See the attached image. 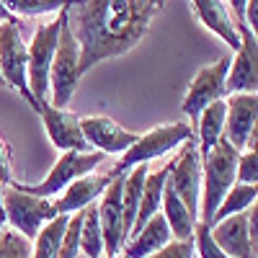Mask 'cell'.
I'll list each match as a JSON object with an SVG mask.
<instances>
[{
    "mask_svg": "<svg viewBox=\"0 0 258 258\" xmlns=\"http://www.w3.org/2000/svg\"><path fill=\"white\" fill-rule=\"evenodd\" d=\"M238 150L227 140H220L202 160V197H199V222L212 225V217L222 204L225 194L235 186V168H238Z\"/></svg>",
    "mask_w": 258,
    "mask_h": 258,
    "instance_id": "cell-2",
    "label": "cell"
},
{
    "mask_svg": "<svg viewBox=\"0 0 258 258\" xmlns=\"http://www.w3.org/2000/svg\"><path fill=\"white\" fill-rule=\"evenodd\" d=\"M111 181H114L111 173H88V176L73 181L68 188L59 194V199H54L57 214H68L70 217V214L96 204V199H101V194L109 188Z\"/></svg>",
    "mask_w": 258,
    "mask_h": 258,
    "instance_id": "cell-16",
    "label": "cell"
},
{
    "mask_svg": "<svg viewBox=\"0 0 258 258\" xmlns=\"http://www.w3.org/2000/svg\"><path fill=\"white\" fill-rule=\"evenodd\" d=\"M3 217L8 220L13 232H18L26 240H34L36 232L57 217V209L52 199H39L26 191L8 186L3 191Z\"/></svg>",
    "mask_w": 258,
    "mask_h": 258,
    "instance_id": "cell-7",
    "label": "cell"
},
{
    "mask_svg": "<svg viewBox=\"0 0 258 258\" xmlns=\"http://www.w3.org/2000/svg\"><path fill=\"white\" fill-rule=\"evenodd\" d=\"M194 140V129L186 121H173V124H160L155 129H150L147 135H140V140L121 153V160L114 165L111 176H124L137 165H147L150 160L163 158L170 150L181 147L183 142Z\"/></svg>",
    "mask_w": 258,
    "mask_h": 258,
    "instance_id": "cell-4",
    "label": "cell"
},
{
    "mask_svg": "<svg viewBox=\"0 0 258 258\" xmlns=\"http://www.w3.org/2000/svg\"><path fill=\"white\" fill-rule=\"evenodd\" d=\"M194 258H227L212 240V227L204 222H197L194 227Z\"/></svg>",
    "mask_w": 258,
    "mask_h": 258,
    "instance_id": "cell-29",
    "label": "cell"
},
{
    "mask_svg": "<svg viewBox=\"0 0 258 258\" xmlns=\"http://www.w3.org/2000/svg\"><path fill=\"white\" fill-rule=\"evenodd\" d=\"M170 176L168 186L176 191V197L186 204V209L199 220V197H202V158L197 150V140L181 145L178 155L168 163Z\"/></svg>",
    "mask_w": 258,
    "mask_h": 258,
    "instance_id": "cell-9",
    "label": "cell"
},
{
    "mask_svg": "<svg viewBox=\"0 0 258 258\" xmlns=\"http://www.w3.org/2000/svg\"><path fill=\"white\" fill-rule=\"evenodd\" d=\"M160 0H88L64 3L68 26L78 41V73L85 75L98 62L126 54L140 44L153 18L163 11Z\"/></svg>",
    "mask_w": 258,
    "mask_h": 258,
    "instance_id": "cell-1",
    "label": "cell"
},
{
    "mask_svg": "<svg viewBox=\"0 0 258 258\" xmlns=\"http://www.w3.org/2000/svg\"><path fill=\"white\" fill-rule=\"evenodd\" d=\"M78 62H80V49L62 8V26H59V39H57V49L52 59V70H49V101H47L59 111H68V106L75 96L78 80H80Z\"/></svg>",
    "mask_w": 258,
    "mask_h": 258,
    "instance_id": "cell-3",
    "label": "cell"
},
{
    "mask_svg": "<svg viewBox=\"0 0 258 258\" xmlns=\"http://www.w3.org/2000/svg\"><path fill=\"white\" fill-rule=\"evenodd\" d=\"M121 186H124V176H114L109 188L101 194V202L96 204L98 225H101V235H103V255L106 258H116L121 253L124 243H126L124 214H121Z\"/></svg>",
    "mask_w": 258,
    "mask_h": 258,
    "instance_id": "cell-12",
    "label": "cell"
},
{
    "mask_svg": "<svg viewBox=\"0 0 258 258\" xmlns=\"http://www.w3.org/2000/svg\"><path fill=\"white\" fill-rule=\"evenodd\" d=\"M150 258H194V240H183V243H168L163 250H158Z\"/></svg>",
    "mask_w": 258,
    "mask_h": 258,
    "instance_id": "cell-32",
    "label": "cell"
},
{
    "mask_svg": "<svg viewBox=\"0 0 258 258\" xmlns=\"http://www.w3.org/2000/svg\"><path fill=\"white\" fill-rule=\"evenodd\" d=\"M3 191H6V186L0 183V217H3ZM3 220H6V217H3Z\"/></svg>",
    "mask_w": 258,
    "mask_h": 258,
    "instance_id": "cell-35",
    "label": "cell"
},
{
    "mask_svg": "<svg viewBox=\"0 0 258 258\" xmlns=\"http://www.w3.org/2000/svg\"><path fill=\"white\" fill-rule=\"evenodd\" d=\"M80 253H85L88 258H103V235H101V225H98L96 204L85 207L83 230H80Z\"/></svg>",
    "mask_w": 258,
    "mask_h": 258,
    "instance_id": "cell-26",
    "label": "cell"
},
{
    "mask_svg": "<svg viewBox=\"0 0 258 258\" xmlns=\"http://www.w3.org/2000/svg\"><path fill=\"white\" fill-rule=\"evenodd\" d=\"M258 199V186H243V183H235L227 194H225V199L222 204L217 207V212H214V217H212V225H217L227 217H232V214H240V212H248ZM209 225V227H212Z\"/></svg>",
    "mask_w": 258,
    "mask_h": 258,
    "instance_id": "cell-25",
    "label": "cell"
},
{
    "mask_svg": "<svg viewBox=\"0 0 258 258\" xmlns=\"http://www.w3.org/2000/svg\"><path fill=\"white\" fill-rule=\"evenodd\" d=\"M116 258H124V255H116Z\"/></svg>",
    "mask_w": 258,
    "mask_h": 258,
    "instance_id": "cell-38",
    "label": "cell"
},
{
    "mask_svg": "<svg viewBox=\"0 0 258 258\" xmlns=\"http://www.w3.org/2000/svg\"><path fill=\"white\" fill-rule=\"evenodd\" d=\"M0 75L8 88H13L34 111H39V103L34 101L26 80V41L21 36V26H0Z\"/></svg>",
    "mask_w": 258,
    "mask_h": 258,
    "instance_id": "cell-8",
    "label": "cell"
},
{
    "mask_svg": "<svg viewBox=\"0 0 258 258\" xmlns=\"http://www.w3.org/2000/svg\"><path fill=\"white\" fill-rule=\"evenodd\" d=\"M44 129L52 140V145L62 153H91L88 142H85L83 132H80V116L73 111H59L49 103H41L39 111Z\"/></svg>",
    "mask_w": 258,
    "mask_h": 258,
    "instance_id": "cell-15",
    "label": "cell"
},
{
    "mask_svg": "<svg viewBox=\"0 0 258 258\" xmlns=\"http://www.w3.org/2000/svg\"><path fill=\"white\" fill-rule=\"evenodd\" d=\"M83 217H85V209L70 214L68 227H64V235H62V245H59V255H57V258H78V255H80V230H83Z\"/></svg>",
    "mask_w": 258,
    "mask_h": 258,
    "instance_id": "cell-28",
    "label": "cell"
},
{
    "mask_svg": "<svg viewBox=\"0 0 258 258\" xmlns=\"http://www.w3.org/2000/svg\"><path fill=\"white\" fill-rule=\"evenodd\" d=\"M0 85H6V83H3V75H0Z\"/></svg>",
    "mask_w": 258,
    "mask_h": 258,
    "instance_id": "cell-37",
    "label": "cell"
},
{
    "mask_svg": "<svg viewBox=\"0 0 258 258\" xmlns=\"http://www.w3.org/2000/svg\"><path fill=\"white\" fill-rule=\"evenodd\" d=\"M225 111H227L225 101H214V103L207 106V109L199 114V119H197V132H199L197 150H199V158L202 160L209 155V150L222 140V132H225Z\"/></svg>",
    "mask_w": 258,
    "mask_h": 258,
    "instance_id": "cell-22",
    "label": "cell"
},
{
    "mask_svg": "<svg viewBox=\"0 0 258 258\" xmlns=\"http://www.w3.org/2000/svg\"><path fill=\"white\" fill-rule=\"evenodd\" d=\"M59 26H62V11L57 13L54 21L36 26L31 44L26 47V80H29V91L39 106L49 101V70H52V59L59 39Z\"/></svg>",
    "mask_w": 258,
    "mask_h": 258,
    "instance_id": "cell-5",
    "label": "cell"
},
{
    "mask_svg": "<svg viewBox=\"0 0 258 258\" xmlns=\"http://www.w3.org/2000/svg\"><path fill=\"white\" fill-rule=\"evenodd\" d=\"M168 243H173V238H170L165 217L158 212L155 217L147 220V225L140 232H135L132 238L126 240L124 258H150V255H155L158 250H163Z\"/></svg>",
    "mask_w": 258,
    "mask_h": 258,
    "instance_id": "cell-19",
    "label": "cell"
},
{
    "mask_svg": "<svg viewBox=\"0 0 258 258\" xmlns=\"http://www.w3.org/2000/svg\"><path fill=\"white\" fill-rule=\"evenodd\" d=\"M168 176H170V165H163L155 173H147L145 178V188H142V199H140V209H137V220L132 225V235L140 232L150 217H155L160 212V202H163V191H165V183H168ZM129 235V238H132Z\"/></svg>",
    "mask_w": 258,
    "mask_h": 258,
    "instance_id": "cell-21",
    "label": "cell"
},
{
    "mask_svg": "<svg viewBox=\"0 0 258 258\" xmlns=\"http://www.w3.org/2000/svg\"><path fill=\"white\" fill-rule=\"evenodd\" d=\"M235 183L258 186V158H255V150H245V153L238 155V168H235Z\"/></svg>",
    "mask_w": 258,
    "mask_h": 258,
    "instance_id": "cell-31",
    "label": "cell"
},
{
    "mask_svg": "<svg viewBox=\"0 0 258 258\" xmlns=\"http://www.w3.org/2000/svg\"><path fill=\"white\" fill-rule=\"evenodd\" d=\"M194 13L199 16V21L212 31L217 34L227 47H232L235 52L240 49V34H238V21H232L227 3H220V0H194L191 3Z\"/></svg>",
    "mask_w": 258,
    "mask_h": 258,
    "instance_id": "cell-18",
    "label": "cell"
},
{
    "mask_svg": "<svg viewBox=\"0 0 258 258\" xmlns=\"http://www.w3.org/2000/svg\"><path fill=\"white\" fill-rule=\"evenodd\" d=\"M68 214H57L54 220H49L44 227L36 232L34 245H31V258H57L59 245H62V235L68 227Z\"/></svg>",
    "mask_w": 258,
    "mask_h": 258,
    "instance_id": "cell-24",
    "label": "cell"
},
{
    "mask_svg": "<svg viewBox=\"0 0 258 258\" xmlns=\"http://www.w3.org/2000/svg\"><path fill=\"white\" fill-rule=\"evenodd\" d=\"M160 214L165 217V225L170 230V238L176 243H183V240H194V227H197V217L186 209V204L176 197V191L165 183V191H163V202H160Z\"/></svg>",
    "mask_w": 258,
    "mask_h": 258,
    "instance_id": "cell-20",
    "label": "cell"
},
{
    "mask_svg": "<svg viewBox=\"0 0 258 258\" xmlns=\"http://www.w3.org/2000/svg\"><path fill=\"white\" fill-rule=\"evenodd\" d=\"M0 258H31V245L13 230L0 232Z\"/></svg>",
    "mask_w": 258,
    "mask_h": 258,
    "instance_id": "cell-30",
    "label": "cell"
},
{
    "mask_svg": "<svg viewBox=\"0 0 258 258\" xmlns=\"http://www.w3.org/2000/svg\"><path fill=\"white\" fill-rule=\"evenodd\" d=\"M3 230H6V220H3V217H0V232H3Z\"/></svg>",
    "mask_w": 258,
    "mask_h": 258,
    "instance_id": "cell-36",
    "label": "cell"
},
{
    "mask_svg": "<svg viewBox=\"0 0 258 258\" xmlns=\"http://www.w3.org/2000/svg\"><path fill=\"white\" fill-rule=\"evenodd\" d=\"M3 24H13V26H21V21L6 8V3H3V0H0V26H3Z\"/></svg>",
    "mask_w": 258,
    "mask_h": 258,
    "instance_id": "cell-34",
    "label": "cell"
},
{
    "mask_svg": "<svg viewBox=\"0 0 258 258\" xmlns=\"http://www.w3.org/2000/svg\"><path fill=\"white\" fill-rule=\"evenodd\" d=\"M238 21V18H235ZM238 34H240V49L235 52V59H230L225 91L232 93H255L258 88V41L255 34L238 21Z\"/></svg>",
    "mask_w": 258,
    "mask_h": 258,
    "instance_id": "cell-13",
    "label": "cell"
},
{
    "mask_svg": "<svg viewBox=\"0 0 258 258\" xmlns=\"http://www.w3.org/2000/svg\"><path fill=\"white\" fill-rule=\"evenodd\" d=\"M212 240L227 258H255L248 235V212L232 214V217L212 225Z\"/></svg>",
    "mask_w": 258,
    "mask_h": 258,
    "instance_id": "cell-17",
    "label": "cell"
},
{
    "mask_svg": "<svg viewBox=\"0 0 258 258\" xmlns=\"http://www.w3.org/2000/svg\"><path fill=\"white\" fill-rule=\"evenodd\" d=\"M147 173H150L147 165H137V168H132V173H124L121 214H124V235H126V240H129V235H132V225L137 220V209H140V199H142V188H145Z\"/></svg>",
    "mask_w": 258,
    "mask_h": 258,
    "instance_id": "cell-23",
    "label": "cell"
},
{
    "mask_svg": "<svg viewBox=\"0 0 258 258\" xmlns=\"http://www.w3.org/2000/svg\"><path fill=\"white\" fill-rule=\"evenodd\" d=\"M225 111V132L222 140H227L235 150H255V121H258V93H232Z\"/></svg>",
    "mask_w": 258,
    "mask_h": 258,
    "instance_id": "cell-11",
    "label": "cell"
},
{
    "mask_svg": "<svg viewBox=\"0 0 258 258\" xmlns=\"http://www.w3.org/2000/svg\"><path fill=\"white\" fill-rule=\"evenodd\" d=\"M103 158L106 155L96 153V150H91V153H62L44 181H39V183H16L13 181L11 186L18 188V191L31 194V197H39V199H52L57 194H62L73 181L93 173V170L103 163Z\"/></svg>",
    "mask_w": 258,
    "mask_h": 258,
    "instance_id": "cell-6",
    "label": "cell"
},
{
    "mask_svg": "<svg viewBox=\"0 0 258 258\" xmlns=\"http://www.w3.org/2000/svg\"><path fill=\"white\" fill-rule=\"evenodd\" d=\"M80 132L85 142H88V147H96V153L101 155L126 153L140 140L137 132L124 129L111 116H80Z\"/></svg>",
    "mask_w": 258,
    "mask_h": 258,
    "instance_id": "cell-14",
    "label": "cell"
},
{
    "mask_svg": "<svg viewBox=\"0 0 258 258\" xmlns=\"http://www.w3.org/2000/svg\"><path fill=\"white\" fill-rule=\"evenodd\" d=\"M6 8L21 21V18H34V16H49L59 13L64 3L59 0H3Z\"/></svg>",
    "mask_w": 258,
    "mask_h": 258,
    "instance_id": "cell-27",
    "label": "cell"
},
{
    "mask_svg": "<svg viewBox=\"0 0 258 258\" xmlns=\"http://www.w3.org/2000/svg\"><path fill=\"white\" fill-rule=\"evenodd\" d=\"M227 68H230V57H222L220 62L202 68L194 75L188 91L181 101V111L186 116H191V129L197 126L199 114L214 101H225L227 91H225V80H227Z\"/></svg>",
    "mask_w": 258,
    "mask_h": 258,
    "instance_id": "cell-10",
    "label": "cell"
},
{
    "mask_svg": "<svg viewBox=\"0 0 258 258\" xmlns=\"http://www.w3.org/2000/svg\"><path fill=\"white\" fill-rule=\"evenodd\" d=\"M0 183L3 186L13 183V153L6 140H0Z\"/></svg>",
    "mask_w": 258,
    "mask_h": 258,
    "instance_id": "cell-33",
    "label": "cell"
}]
</instances>
